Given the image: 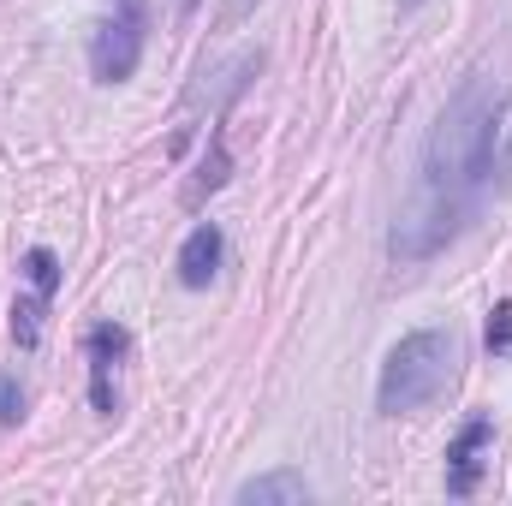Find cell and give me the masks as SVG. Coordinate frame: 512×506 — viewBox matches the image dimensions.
<instances>
[{"mask_svg": "<svg viewBox=\"0 0 512 506\" xmlns=\"http://www.w3.org/2000/svg\"><path fill=\"white\" fill-rule=\"evenodd\" d=\"M507 114H512V84L489 78V72H471L447 96V108L435 114L429 143H423L417 191L393 215V233H387L393 262H429L477 221V209L495 185Z\"/></svg>", "mask_w": 512, "mask_h": 506, "instance_id": "obj_1", "label": "cell"}, {"mask_svg": "<svg viewBox=\"0 0 512 506\" xmlns=\"http://www.w3.org/2000/svg\"><path fill=\"white\" fill-rule=\"evenodd\" d=\"M459 376V340L447 328H417L405 334L382 364L376 381V411L387 417H405V411H423L429 399H441Z\"/></svg>", "mask_w": 512, "mask_h": 506, "instance_id": "obj_2", "label": "cell"}, {"mask_svg": "<svg viewBox=\"0 0 512 506\" xmlns=\"http://www.w3.org/2000/svg\"><path fill=\"white\" fill-rule=\"evenodd\" d=\"M143 36H149L143 0H114V12L90 36V72H96V84H126L131 72H137V60H143Z\"/></svg>", "mask_w": 512, "mask_h": 506, "instance_id": "obj_3", "label": "cell"}, {"mask_svg": "<svg viewBox=\"0 0 512 506\" xmlns=\"http://www.w3.org/2000/svg\"><path fill=\"white\" fill-rule=\"evenodd\" d=\"M84 346H90V405H96L102 417H114V411H120V393H114V370L126 364L131 334L120 328V322H96V328L84 334Z\"/></svg>", "mask_w": 512, "mask_h": 506, "instance_id": "obj_4", "label": "cell"}, {"mask_svg": "<svg viewBox=\"0 0 512 506\" xmlns=\"http://www.w3.org/2000/svg\"><path fill=\"white\" fill-rule=\"evenodd\" d=\"M495 441V423L477 411V417H465V429L453 435V447H447V495H477V483H483V447Z\"/></svg>", "mask_w": 512, "mask_h": 506, "instance_id": "obj_5", "label": "cell"}, {"mask_svg": "<svg viewBox=\"0 0 512 506\" xmlns=\"http://www.w3.org/2000/svg\"><path fill=\"white\" fill-rule=\"evenodd\" d=\"M221 256H227V239H221V227H215V221L191 227V239L179 245V286L203 292V286L221 274Z\"/></svg>", "mask_w": 512, "mask_h": 506, "instance_id": "obj_6", "label": "cell"}, {"mask_svg": "<svg viewBox=\"0 0 512 506\" xmlns=\"http://www.w3.org/2000/svg\"><path fill=\"white\" fill-rule=\"evenodd\" d=\"M239 501L245 506H304L310 501V483L298 471H268V477H256V483L239 489Z\"/></svg>", "mask_w": 512, "mask_h": 506, "instance_id": "obj_7", "label": "cell"}, {"mask_svg": "<svg viewBox=\"0 0 512 506\" xmlns=\"http://www.w3.org/2000/svg\"><path fill=\"white\" fill-rule=\"evenodd\" d=\"M227 173H233V161H227V143H221V131L209 137V155H203V167H197V179L185 185V209H203V197H215L221 185H227Z\"/></svg>", "mask_w": 512, "mask_h": 506, "instance_id": "obj_8", "label": "cell"}, {"mask_svg": "<svg viewBox=\"0 0 512 506\" xmlns=\"http://www.w3.org/2000/svg\"><path fill=\"white\" fill-rule=\"evenodd\" d=\"M48 304H54V298H42V292H30V298H12V340H18L24 352L42 340V316H48Z\"/></svg>", "mask_w": 512, "mask_h": 506, "instance_id": "obj_9", "label": "cell"}, {"mask_svg": "<svg viewBox=\"0 0 512 506\" xmlns=\"http://www.w3.org/2000/svg\"><path fill=\"white\" fill-rule=\"evenodd\" d=\"M24 280H30V292H42V298H54V292H60V256L48 251V245H36V251H24Z\"/></svg>", "mask_w": 512, "mask_h": 506, "instance_id": "obj_10", "label": "cell"}, {"mask_svg": "<svg viewBox=\"0 0 512 506\" xmlns=\"http://www.w3.org/2000/svg\"><path fill=\"white\" fill-rule=\"evenodd\" d=\"M483 340H489V352H495V358H507V352H512V304H507V298L489 310V328H483Z\"/></svg>", "mask_w": 512, "mask_h": 506, "instance_id": "obj_11", "label": "cell"}, {"mask_svg": "<svg viewBox=\"0 0 512 506\" xmlns=\"http://www.w3.org/2000/svg\"><path fill=\"white\" fill-rule=\"evenodd\" d=\"M24 417V387H18V376H0V429H12Z\"/></svg>", "mask_w": 512, "mask_h": 506, "instance_id": "obj_12", "label": "cell"}, {"mask_svg": "<svg viewBox=\"0 0 512 506\" xmlns=\"http://www.w3.org/2000/svg\"><path fill=\"white\" fill-rule=\"evenodd\" d=\"M262 0H221V24H245Z\"/></svg>", "mask_w": 512, "mask_h": 506, "instance_id": "obj_13", "label": "cell"}, {"mask_svg": "<svg viewBox=\"0 0 512 506\" xmlns=\"http://www.w3.org/2000/svg\"><path fill=\"white\" fill-rule=\"evenodd\" d=\"M495 173H501V185L512 191V126L501 131V161H495Z\"/></svg>", "mask_w": 512, "mask_h": 506, "instance_id": "obj_14", "label": "cell"}]
</instances>
